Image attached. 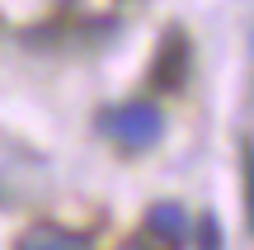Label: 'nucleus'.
<instances>
[{"instance_id": "nucleus-1", "label": "nucleus", "mask_w": 254, "mask_h": 250, "mask_svg": "<svg viewBox=\"0 0 254 250\" xmlns=\"http://www.w3.org/2000/svg\"><path fill=\"white\" fill-rule=\"evenodd\" d=\"M104 128H109L113 142H123L127 151H146L160 142L165 132V118L151 99H136V104H118L113 113H104Z\"/></svg>"}, {"instance_id": "nucleus-2", "label": "nucleus", "mask_w": 254, "mask_h": 250, "mask_svg": "<svg viewBox=\"0 0 254 250\" xmlns=\"http://www.w3.org/2000/svg\"><path fill=\"white\" fill-rule=\"evenodd\" d=\"M189 71H193V43H189V33L184 28H165V38H160V47H155V57H151V90L155 94H179L184 90V81H189Z\"/></svg>"}, {"instance_id": "nucleus-3", "label": "nucleus", "mask_w": 254, "mask_h": 250, "mask_svg": "<svg viewBox=\"0 0 254 250\" xmlns=\"http://www.w3.org/2000/svg\"><path fill=\"white\" fill-rule=\"evenodd\" d=\"M146 227H151L155 236H165L170 246H179V241H189V213H184L179 203H155L151 213H146Z\"/></svg>"}, {"instance_id": "nucleus-4", "label": "nucleus", "mask_w": 254, "mask_h": 250, "mask_svg": "<svg viewBox=\"0 0 254 250\" xmlns=\"http://www.w3.org/2000/svg\"><path fill=\"white\" fill-rule=\"evenodd\" d=\"M14 250H90V246L80 236H71V232H57V227H33V232L19 236Z\"/></svg>"}, {"instance_id": "nucleus-5", "label": "nucleus", "mask_w": 254, "mask_h": 250, "mask_svg": "<svg viewBox=\"0 0 254 250\" xmlns=\"http://www.w3.org/2000/svg\"><path fill=\"white\" fill-rule=\"evenodd\" d=\"M189 232L198 236V250H221V222H217L212 213H207V217H198Z\"/></svg>"}]
</instances>
